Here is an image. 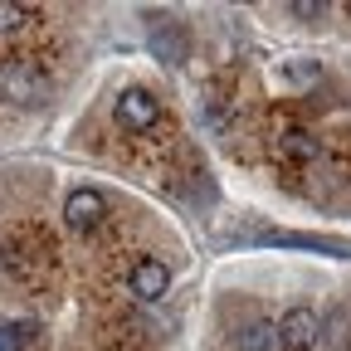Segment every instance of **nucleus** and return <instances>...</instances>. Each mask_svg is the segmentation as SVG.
Wrapping results in <instances>:
<instances>
[{
  "mask_svg": "<svg viewBox=\"0 0 351 351\" xmlns=\"http://www.w3.org/2000/svg\"><path fill=\"white\" fill-rule=\"evenodd\" d=\"M112 117H117V127H122V132L142 137V132H152V127H156L161 103H156V93H147V88H122L117 103H112Z\"/></svg>",
  "mask_w": 351,
  "mask_h": 351,
  "instance_id": "obj_2",
  "label": "nucleus"
},
{
  "mask_svg": "<svg viewBox=\"0 0 351 351\" xmlns=\"http://www.w3.org/2000/svg\"><path fill=\"white\" fill-rule=\"evenodd\" d=\"M34 20V10L29 5H15V0H0V34H15V29H25Z\"/></svg>",
  "mask_w": 351,
  "mask_h": 351,
  "instance_id": "obj_10",
  "label": "nucleus"
},
{
  "mask_svg": "<svg viewBox=\"0 0 351 351\" xmlns=\"http://www.w3.org/2000/svg\"><path fill=\"white\" fill-rule=\"evenodd\" d=\"M34 341V322H5L0 327V351H25Z\"/></svg>",
  "mask_w": 351,
  "mask_h": 351,
  "instance_id": "obj_9",
  "label": "nucleus"
},
{
  "mask_svg": "<svg viewBox=\"0 0 351 351\" xmlns=\"http://www.w3.org/2000/svg\"><path fill=\"white\" fill-rule=\"evenodd\" d=\"M258 244H288V249H313V254H332V258H351V244L327 239V234H293V230H263Z\"/></svg>",
  "mask_w": 351,
  "mask_h": 351,
  "instance_id": "obj_6",
  "label": "nucleus"
},
{
  "mask_svg": "<svg viewBox=\"0 0 351 351\" xmlns=\"http://www.w3.org/2000/svg\"><path fill=\"white\" fill-rule=\"evenodd\" d=\"M288 152H298V156H317V142H307V132H288Z\"/></svg>",
  "mask_w": 351,
  "mask_h": 351,
  "instance_id": "obj_11",
  "label": "nucleus"
},
{
  "mask_svg": "<svg viewBox=\"0 0 351 351\" xmlns=\"http://www.w3.org/2000/svg\"><path fill=\"white\" fill-rule=\"evenodd\" d=\"M152 49H156V59H166L171 69L186 64V49H191V44H186V29L176 25V20H156V25H152Z\"/></svg>",
  "mask_w": 351,
  "mask_h": 351,
  "instance_id": "obj_7",
  "label": "nucleus"
},
{
  "mask_svg": "<svg viewBox=\"0 0 351 351\" xmlns=\"http://www.w3.org/2000/svg\"><path fill=\"white\" fill-rule=\"evenodd\" d=\"M0 98L15 108H44L49 103V78L29 59H10V64H0Z\"/></svg>",
  "mask_w": 351,
  "mask_h": 351,
  "instance_id": "obj_1",
  "label": "nucleus"
},
{
  "mask_svg": "<svg viewBox=\"0 0 351 351\" xmlns=\"http://www.w3.org/2000/svg\"><path fill=\"white\" fill-rule=\"evenodd\" d=\"M127 293L137 298V302H161L166 293H171V269L161 258H137L132 263V274H127Z\"/></svg>",
  "mask_w": 351,
  "mask_h": 351,
  "instance_id": "obj_5",
  "label": "nucleus"
},
{
  "mask_svg": "<svg viewBox=\"0 0 351 351\" xmlns=\"http://www.w3.org/2000/svg\"><path fill=\"white\" fill-rule=\"evenodd\" d=\"M103 219H108V195H103V191H93V186H78V191L64 200V225H69V230H78V234L98 230Z\"/></svg>",
  "mask_w": 351,
  "mask_h": 351,
  "instance_id": "obj_4",
  "label": "nucleus"
},
{
  "mask_svg": "<svg viewBox=\"0 0 351 351\" xmlns=\"http://www.w3.org/2000/svg\"><path fill=\"white\" fill-rule=\"evenodd\" d=\"M239 351H283L278 322H249V327L239 332Z\"/></svg>",
  "mask_w": 351,
  "mask_h": 351,
  "instance_id": "obj_8",
  "label": "nucleus"
},
{
  "mask_svg": "<svg viewBox=\"0 0 351 351\" xmlns=\"http://www.w3.org/2000/svg\"><path fill=\"white\" fill-rule=\"evenodd\" d=\"M278 341H283V351H313L322 341V317L313 307H288L278 317Z\"/></svg>",
  "mask_w": 351,
  "mask_h": 351,
  "instance_id": "obj_3",
  "label": "nucleus"
}]
</instances>
